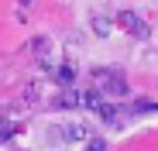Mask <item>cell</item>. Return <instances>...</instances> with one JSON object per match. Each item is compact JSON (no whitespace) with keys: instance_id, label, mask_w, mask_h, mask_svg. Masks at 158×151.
I'll return each mask as SVG.
<instances>
[{"instance_id":"obj_1","label":"cell","mask_w":158,"mask_h":151,"mask_svg":"<svg viewBox=\"0 0 158 151\" xmlns=\"http://www.w3.org/2000/svg\"><path fill=\"white\" fill-rule=\"evenodd\" d=\"M96 83H100V89H107L114 96H127V79L117 69H96Z\"/></svg>"},{"instance_id":"obj_2","label":"cell","mask_w":158,"mask_h":151,"mask_svg":"<svg viewBox=\"0 0 158 151\" xmlns=\"http://www.w3.org/2000/svg\"><path fill=\"white\" fill-rule=\"evenodd\" d=\"M48 131H52V141H65V144L89 137V127H86V124H55V127H48Z\"/></svg>"},{"instance_id":"obj_3","label":"cell","mask_w":158,"mask_h":151,"mask_svg":"<svg viewBox=\"0 0 158 151\" xmlns=\"http://www.w3.org/2000/svg\"><path fill=\"white\" fill-rule=\"evenodd\" d=\"M117 24H120V31L134 35V38H148V35H151L148 21H141V14H134V10H120V14H117Z\"/></svg>"},{"instance_id":"obj_4","label":"cell","mask_w":158,"mask_h":151,"mask_svg":"<svg viewBox=\"0 0 158 151\" xmlns=\"http://www.w3.org/2000/svg\"><path fill=\"white\" fill-rule=\"evenodd\" d=\"M52 76H55V83L72 86V83H76V65H72V62H62L59 69H52Z\"/></svg>"},{"instance_id":"obj_5","label":"cell","mask_w":158,"mask_h":151,"mask_svg":"<svg viewBox=\"0 0 158 151\" xmlns=\"http://www.w3.org/2000/svg\"><path fill=\"white\" fill-rule=\"evenodd\" d=\"M83 107H86V110H93V113H100V110H103V89H100V86L83 93Z\"/></svg>"},{"instance_id":"obj_6","label":"cell","mask_w":158,"mask_h":151,"mask_svg":"<svg viewBox=\"0 0 158 151\" xmlns=\"http://www.w3.org/2000/svg\"><path fill=\"white\" fill-rule=\"evenodd\" d=\"M55 110H72V107H79V96L72 93V89H65V93H59L55 96V103H52Z\"/></svg>"},{"instance_id":"obj_7","label":"cell","mask_w":158,"mask_h":151,"mask_svg":"<svg viewBox=\"0 0 158 151\" xmlns=\"http://www.w3.org/2000/svg\"><path fill=\"white\" fill-rule=\"evenodd\" d=\"M93 31H96L100 38H107V35L114 31V24H110V17H103V14H96V17H93Z\"/></svg>"},{"instance_id":"obj_8","label":"cell","mask_w":158,"mask_h":151,"mask_svg":"<svg viewBox=\"0 0 158 151\" xmlns=\"http://www.w3.org/2000/svg\"><path fill=\"white\" fill-rule=\"evenodd\" d=\"M31 52H35V55H38V59H45V55H48V38H45V35H41V38H35V41H31Z\"/></svg>"},{"instance_id":"obj_9","label":"cell","mask_w":158,"mask_h":151,"mask_svg":"<svg viewBox=\"0 0 158 151\" xmlns=\"http://www.w3.org/2000/svg\"><path fill=\"white\" fill-rule=\"evenodd\" d=\"M151 110H158V103H151V100H138L134 103V113H151Z\"/></svg>"},{"instance_id":"obj_10","label":"cell","mask_w":158,"mask_h":151,"mask_svg":"<svg viewBox=\"0 0 158 151\" xmlns=\"http://www.w3.org/2000/svg\"><path fill=\"white\" fill-rule=\"evenodd\" d=\"M86 151H107V141H100V137H86Z\"/></svg>"},{"instance_id":"obj_11","label":"cell","mask_w":158,"mask_h":151,"mask_svg":"<svg viewBox=\"0 0 158 151\" xmlns=\"http://www.w3.org/2000/svg\"><path fill=\"white\" fill-rule=\"evenodd\" d=\"M7 137H14V124L0 120V141H7Z\"/></svg>"}]
</instances>
